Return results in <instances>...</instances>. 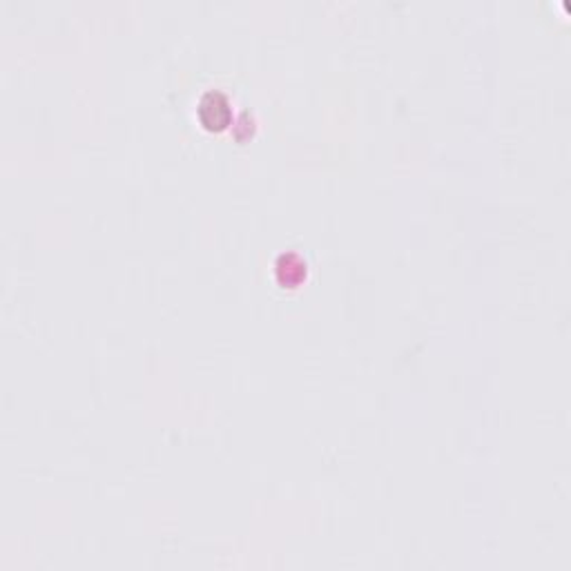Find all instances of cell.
<instances>
[{
	"instance_id": "cell-1",
	"label": "cell",
	"mask_w": 571,
	"mask_h": 571,
	"mask_svg": "<svg viewBox=\"0 0 571 571\" xmlns=\"http://www.w3.org/2000/svg\"><path fill=\"white\" fill-rule=\"evenodd\" d=\"M199 119L210 130H224L233 121L230 101L221 92H208L199 101Z\"/></svg>"
}]
</instances>
